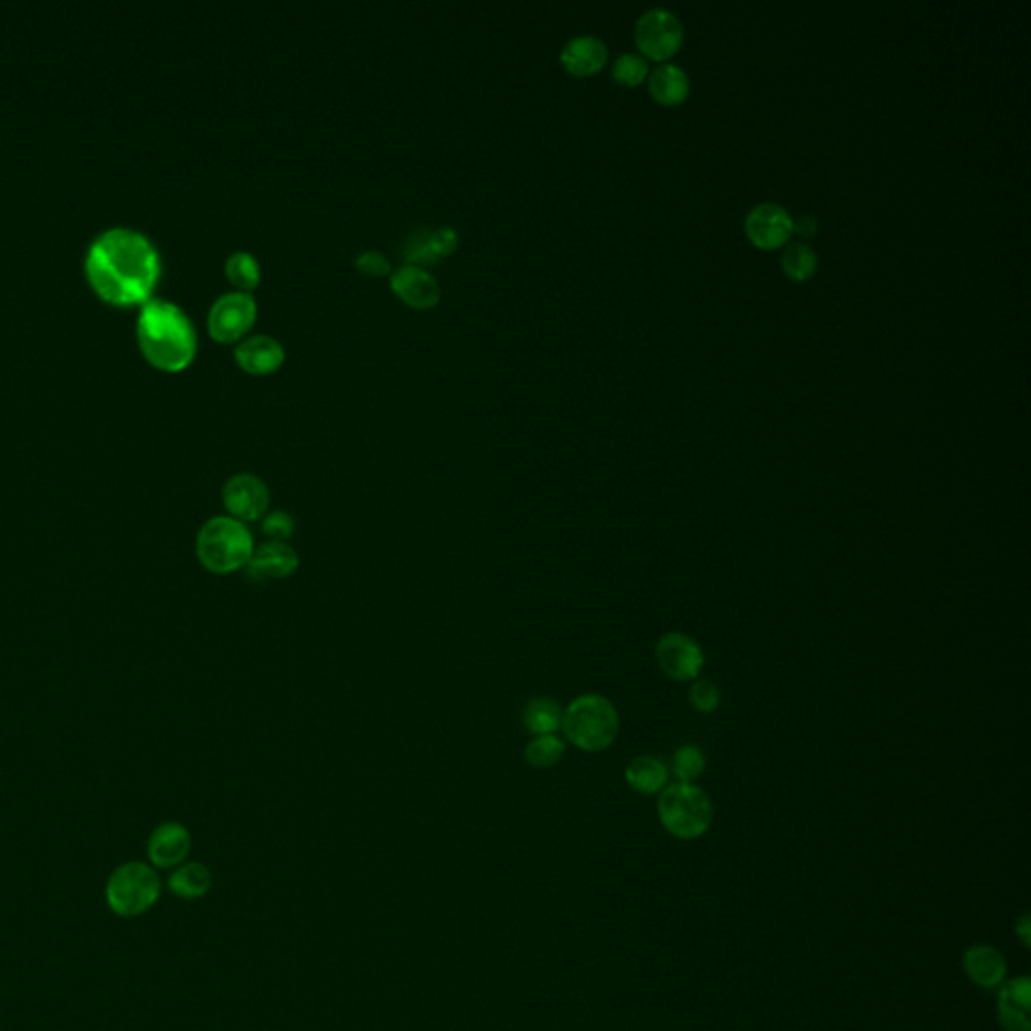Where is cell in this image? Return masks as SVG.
Returning a JSON list of instances; mask_svg holds the SVG:
<instances>
[{"instance_id": "1", "label": "cell", "mask_w": 1031, "mask_h": 1031, "mask_svg": "<svg viewBox=\"0 0 1031 1031\" xmlns=\"http://www.w3.org/2000/svg\"><path fill=\"white\" fill-rule=\"evenodd\" d=\"M158 248L134 228H109L92 242L85 275L99 297L117 305H144L160 280Z\"/></svg>"}, {"instance_id": "2", "label": "cell", "mask_w": 1031, "mask_h": 1031, "mask_svg": "<svg viewBox=\"0 0 1031 1031\" xmlns=\"http://www.w3.org/2000/svg\"><path fill=\"white\" fill-rule=\"evenodd\" d=\"M138 343L144 357L161 371H182L194 361L198 334L176 302L149 298L138 317Z\"/></svg>"}, {"instance_id": "3", "label": "cell", "mask_w": 1031, "mask_h": 1031, "mask_svg": "<svg viewBox=\"0 0 1031 1031\" xmlns=\"http://www.w3.org/2000/svg\"><path fill=\"white\" fill-rule=\"evenodd\" d=\"M254 536L246 524L226 516L206 520L195 536V556L208 573L226 576L246 568L254 554Z\"/></svg>"}, {"instance_id": "4", "label": "cell", "mask_w": 1031, "mask_h": 1031, "mask_svg": "<svg viewBox=\"0 0 1031 1031\" xmlns=\"http://www.w3.org/2000/svg\"><path fill=\"white\" fill-rule=\"evenodd\" d=\"M561 730L564 737L581 752L600 754L607 752L619 737V711L605 695L585 693L568 703L562 715Z\"/></svg>"}, {"instance_id": "5", "label": "cell", "mask_w": 1031, "mask_h": 1031, "mask_svg": "<svg viewBox=\"0 0 1031 1031\" xmlns=\"http://www.w3.org/2000/svg\"><path fill=\"white\" fill-rule=\"evenodd\" d=\"M657 814L667 835L688 842L698 840L710 830L715 808L710 794L698 784L673 782L659 794Z\"/></svg>"}, {"instance_id": "6", "label": "cell", "mask_w": 1031, "mask_h": 1031, "mask_svg": "<svg viewBox=\"0 0 1031 1031\" xmlns=\"http://www.w3.org/2000/svg\"><path fill=\"white\" fill-rule=\"evenodd\" d=\"M160 894V874L151 864L138 860L117 867L105 884L107 906L121 918L146 915Z\"/></svg>"}, {"instance_id": "7", "label": "cell", "mask_w": 1031, "mask_h": 1031, "mask_svg": "<svg viewBox=\"0 0 1031 1031\" xmlns=\"http://www.w3.org/2000/svg\"><path fill=\"white\" fill-rule=\"evenodd\" d=\"M258 315L256 298L244 290H232L216 298L208 312V331L220 343H234L253 329Z\"/></svg>"}, {"instance_id": "8", "label": "cell", "mask_w": 1031, "mask_h": 1031, "mask_svg": "<svg viewBox=\"0 0 1031 1031\" xmlns=\"http://www.w3.org/2000/svg\"><path fill=\"white\" fill-rule=\"evenodd\" d=\"M655 659L663 676L676 683H691L700 679L705 667V653L700 642L679 630L665 633L657 641Z\"/></svg>"}, {"instance_id": "9", "label": "cell", "mask_w": 1031, "mask_h": 1031, "mask_svg": "<svg viewBox=\"0 0 1031 1031\" xmlns=\"http://www.w3.org/2000/svg\"><path fill=\"white\" fill-rule=\"evenodd\" d=\"M222 504L226 508L230 518L238 520L242 524H251L263 520L268 514L270 506V490L263 478L256 474L241 471L230 476L222 486Z\"/></svg>"}, {"instance_id": "10", "label": "cell", "mask_w": 1031, "mask_h": 1031, "mask_svg": "<svg viewBox=\"0 0 1031 1031\" xmlns=\"http://www.w3.org/2000/svg\"><path fill=\"white\" fill-rule=\"evenodd\" d=\"M683 23L676 12L667 9H651L637 21L635 39L642 53L655 61H663L683 45Z\"/></svg>"}, {"instance_id": "11", "label": "cell", "mask_w": 1031, "mask_h": 1031, "mask_svg": "<svg viewBox=\"0 0 1031 1031\" xmlns=\"http://www.w3.org/2000/svg\"><path fill=\"white\" fill-rule=\"evenodd\" d=\"M192 852V835L180 822H161L148 838V859L153 869L173 871Z\"/></svg>"}, {"instance_id": "12", "label": "cell", "mask_w": 1031, "mask_h": 1031, "mask_svg": "<svg viewBox=\"0 0 1031 1031\" xmlns=\"http://www.w3.org/2000/svg\"><path fill=\"white\" fill-rule=\"evenodd\" d=\"M790 214L786 208L774 204V202H764L752 208L745 216V234L747 238L754 242L759 248H778L784 242L788 241L791 232Z\"/></svg>"}, {"instance_id": "13", "label": "cell", "mask_w": 1031, "mask_h": 1031, "mask_svg": "<svg viewBox=\"0 0 1031 1031\" xmlns=\"http://www.w3.org/2000/svg\"><path fill=\"white\" fill-rule=\"evenodd\" d=\"M300 566L297 551L288 542L268 540L254 549L253 559L246 564V576L256 583L285 581L297 573Z\"/></svg>"}, {"instance_id": "14", "label": "cell", "mask_w": 1031, "mask_h": 1031, "mask_svg": "<svg viewBox=\"0 0 1031 1031\" xmlns=\"http://www.w3.org/2000/svg\"><path fill=\"white\" fill-rule=\"evenodd\" d=\"M391 288L397 297L405 300L413 309H432L439 302L442 288L436 278L424 266L403 264L391 270Z\"/></svg>"}, {"instance_id": "15", "label": "cell", "mask_w": 1031, "mask_h": 1031, "mask_svg": "<svg viewBox=\"0 0 1031 1031\" xmlns=\"http://www.w3.org/2000/svg\"><path fill=\"white\" fill-rule=\"evenodd\" d=\"M1031 979L1020 975L1006 979L997 997V1021L1006 1031H1031Z\"/></svg>"}, {"instance_id": "16", "label": "cell", "mask_w": 1031, "mask_h": 1031, "mask_svg": "<svg viewBox=\"0 0 1031 1031\" xmlns=\"http://www.w3.org/2000/svg\"><path fill=\"white\" fill-rule=\"evenodd\" d=\"M285 347L270 334L244 337L234 349V359L251 375H268L285 363Z\"/></svg>"}, {"instance_id": "17", "label": "cell", "mask_w": 1031, "mask_h": 1031, "mask_svg": "<svg viewBox=\"0 0 1031 1031\" xmlns=\"http://www.w3.org/2000/svg\"><path fill=\"white\" fill-rule=\"evenodd\" d=\"M963 971L971 984L981 989H999L1008 977V961L1003 953L991 945H974L963 953Z\"/></svg>"}, {"instance_id": "18", "label": "cell", "mask_w": 1031, "mask_h": 1031, "mask_svg": "<svg viewBox=\"0 0 1031 1031\" xmlns=\"http://www.w3.org/2000/svg\"><path fill=\"white\" fill-rule=\"evenodd\" d=\"M608 59V49L605 41L595 35L573 36L566 45L562 46L561 61L564 70L573 75L586 77L596 71L603 70Z\"/></svg>"}, {"instance_id": "19", "label": "cell", "mask_w": 1031, "mask_h": 1031, "mask_svg": "<svg viewBox=\"0 0 1031 1031\" xmlns=\"http://www.w3.org/2000/svg\"><path fill=\"white\" fill-rule=\"evenodd\" d=\"M689 75L676 63H661L649 77V92L661 105H679L688 99Z\"/></svg>"}, {"instance_id": "20", "label": "cell", "mask_w": 1031, "mask_h": 1031, "mask_svg": "<svg viewBox=\"0 0 1031 1031\" xmlns=\"http://www.w3.org/2000/svg\"><path fill=\"white\" fill-rule=\"evenodd\" d=\"M625 782L639 794L655 796L661 794L669 782V769L659 757L637 756L625 768Z\"/></svg>"}, {"instance_id": "21", "label": "cell", "mask_w": 1031, "mask_h": 1031, "mask_svg": "<svg viewBox=\"0 0 1031 1031\" xmlns=\"http://www.w3.org/2000/svg\"><path fill=\"white\" fill-rule=\"evenodd\" d=\"M212 872L202 862H184L173 869L168 879V889L182 901H195L210 893L212 889Z\"/></svg>"}, {"instance_id": "22", "label": "cell", "mask_w": 1031, "mask_h": 1031, "mask_svg": "<svg viewBox=\"0 0 1031 1031\" xmlns=\"http://www.w3.org/2000/svg\"><path fill=\"white\" fill-rule=\"evenodd\" d=\"M564 710L561 703L552 698H534L527 703L522 711V723L530 734L552 735L562 727Z\"/></svg>"}, {"instance_id": "23", "label": "cell", "mask_w": 1031, "mask_h": 1031, "mask_svg": "<svg viewBox=\"0 0 1031 1031\" xmlns=\"http://www.w3.org/2000/svg\"><path fill=\"white\" fill-rule=\"evenodd\" d=\"M566 754L564 740L556 734L536 735L528 742L524 750V759L528 766L534 769L556 768Z\"/></svg>"}, {"instance_id": "24", "label": "cell", "mask_w": 1031, "mask_h": 1031, "mask_svg": "<svg viewBox=\"0 0 1031 1031\" xmlns=\"http://www.w3.org/2000/svg\"><path fill=\"white\" fill-rule=\"evenodd\" d=\"M224 270L230 283L244 293L253 290L261 283V264L254 254L246 253V251L230 254L224 264Z\"/></svg>"}, {"instance_id": "25", "label": "cell", "mask_w": 1031, "mask_h": 1031, "mask_svg": "<svg viewBox=\"0 0 1031 1031\" xmlns=\"http://www.w3.org/2000/svg\"><path fill=\"white\" fill-rule=\"evenodd\" d=\"M782 266L791 280H808L818 268V258L806 242H791L784 251Z\"/></svg>"}, {"instance_id": "26", "label": "cell", "mask_w": 1031, "mask_h": 1031, "mask_svg": "<svg viewBox=\"0 0 1031 1031\" xmlns=\"http://www.w3.org/2000/svg\"><path fill=\"white\" fill-rule=\"evenodd\" d=\"M708 768L705 754L700 745L688 744L679 747L673 756V774L679 782L695 784Z\"/></svg>"}, {"instance_id": "27", "label": "cell", "mask_w": 1031, "mask_h": 1031, "mask_svg": "<svg viewBox=\"0 0 1031 1031\" xmlns=\"http://www.w3.org/2000/svg\"><path fill=\"white\" fill-rule=\"evenodd\" d=\"M689 705L700 713H715L722 705V689L718 688L711 679H695L691 681L688 691Z\"/></svg>"}, {"instance_id": "28", "label": "cell", "mask_w": 1031, "mask_h": 1031, "mask_svg": "<svg viewBox=\"0 0 1031 1031\" xmlns=\"http://www.w3.org/2000/svg\"><path fill=\"white\" fill-rule=\"evenodd\" d=\"M647 73H649V63L641 55H635V53L620 55L613 65V79L620 83V85H627V87L639 85L647 77Z\"/></svg>"}, {"instance_id": "29", "label": "cell", "mask_w": 1031, "mask_h": 1031, "mask_svg": "<svg viewBox=\"0 0 1031 1031\" xmlns=\"http://www.w3.org/2000/svg\"><path fill=\"white\" fill-rule=\"evenodd\" d=\"M295 518L285 512V510H275L268 512L263 518V534L275 542H287L295 536Z\"/></svg>"}, {"instance_id": "30", "label": "cell", "mask_w": 1031, "mask_h": 1031, "mask_svg": "<svg viewBox=\"0 0 1031 1031\" xmlns=\"http://www.w3.org/2000/svg\"><path fill=\"white\" fill-rule=\"evenodd\" d=\"M357 268L369 276L391 275V261L387 254L379 251H363L355 258Z\"/></svg>"}, {"instance_id": "31", "label": "cell", "mask_w": 1031, "mask_h": 1031, "mask_svg": "<svg viewBox=\"0 0 1031 1031\" xmlns=\"http://www.w3.org/2000/svg\"><path fill=\"white\" fill-rule=\"evenodd\" d=\"M432 244H434L437 256L454 253L456 246H458V234H456V230L447 228V226L446 228L432 230Z\"/></svg>"}, {"instance_id": "32", "label": "cell", "mask_w": 1031, "mask_h": 1031, "mask_svg": "<svg viewBox=\"0 0 1031 1031\" xmlns=\"http://www.w3.org/2000/svg\"><path fill=\"white\" fill-rule=\"evenodd\" d=\"M816 230H818V222L812 216H800V219L791 222V232H798L800 236H806V238L814 236Z\"/></svg>"}, {"instance_id": "33", "label": "cell", "mask_w": 1031, "mask_h": 1031, "mask_svg": "<svg viewBox=\"0 0 1031 1031\" xmlns=\"http://www.w3.org/2000/svg\"><path fill=\"white\" fill-rule=\"evenodd\" d=\"M1016 935H1018V939L1021 940V945H1023V947H1030V943H1031L1030 915H1023V917H1020V921L1016 923Z\"/></svg>"}]
</instances>
